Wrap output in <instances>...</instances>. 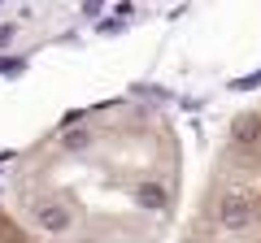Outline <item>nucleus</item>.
<instances>
[{"label": "nucleus", "mask_w": 261, "mask_h": 243, "mask_svg": "<svg viewBox=\"0 0 261 243\" xmlns=\"http://www.w3.org/2000/svg\"><path fill=\"white\" fill-rule=\"evenodd\" d=\"M252 217H257V204H252V196H244V191H226L222 204H218V222H222L226 230H244Z\"/></svg>", "instance_id": "f257e3e1"}, {"label": "nucleus", "mask_w": 261, "mask_h": 243, "mask_svg": "<svg viewBox=\"0 0 261 243\" xmlns=\"http://www.w3.org/2000/svg\"><path fill=\"white\" fill-rule=\"evenodd\" d=\"M35 222H39V230H48V234H61V230H70V208L65 204H39L35 208Z\"/></svg>", "instance_id": "f03ea898"}, {"label": "nucleus", "mask_w": 261, "mask_h": 243, "mask_svg": "<svg viewBox=\"0 0 261 243\" xmlns=\"http://www.w3.org/2000/svg\"><path fill=\"white\" fill-rule=\"evenodd\" d=\"M231 139H235V148H257V143H261V117H257V113H244V117H235Z\"/></svg>", "instance_id": "7ed1b4c3"}, {"label": "nucleus", "mask_w": 261, "mask_h": 243, "mask_svg": "<svg viewBox=\"0 0 261 243\" xmlns=\"http://www.w3.org/2000/svg\"><path fill=\"white\" fill-rule=\"evenodd\" d=\"M135 200H140L144 208H166V191H161V187H152V183L135 191Z\"/></svg>", "instance_id": "20e7f679"}, {"label": "nucleus", "mask_w": 261, "mask_h": 243, "mask_svg": "<svg viewBox=\"0 0 261 243\" xmlns=\"http://www.w3.org/2000/svg\"><path fill=\"white\" fill-rule=\"evenodd\" d=\"M83 143H92V135H65V148H83Z\"/></svg>", "instance_id": "39448f33"}, {"label": "nucleus", "mask_w": 261, "mask_h": 243, "mask_svg": "<svg viewBox=\"0 0 261 243\" xmlns=\"http://www.w3.org/2000/svg\"><path fill=\"white\" fill-rule=\"evenodd\" d=\"M100 31H105V35H113V31H122V22H118V18H105Z\"/></svg>", "instance_id": "423d86ee"}, {"label": "nucleus", "mask_w": 261, "mask_h": 243, "mask_svg": "<svg viewBox=\"0 0 261 243\" xmlns=\"http://www.w3.org/2000/svg\"><path fill=\"white\" fill-rule=\"evenodd\" d=\"M9 35H13V22H5L0 26V44H9Z\"/></svg>", "instance_id": "0eeeda50"}]
</instances>
